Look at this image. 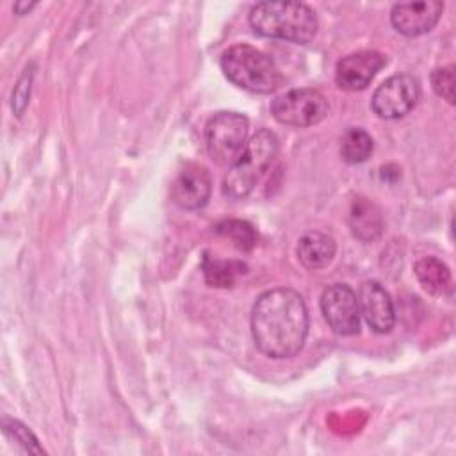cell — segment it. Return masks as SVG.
Returning <instances> with one entry per match:
<instances>
[{"mask_svg": "<svg viewBox=\"0 0 456 456\" xmlns=\"http://www.w3.org/2000/svg\"><path fill=\"white\" fill-rule=\"evenodd\" d=\"M308 333V310L294 289L278 287L260 294L251 310L256 349L274 360L297 354Z\"/></svg>", "mask_w": 456, "mask_h": 456, "instance_id": "1", "label": "cell"}, {"mask_svg": "<svg viewBox=\"0 0 456 456\" xmlns=\"http://www.w3.org/2000/svg\"><path fill=\"white\" fill-rule=\"evenodd\" d=\"M251 28L273 39L305 45L317 34L315 11L303 2H260L249 11Z\"/></svg>", "mask_w": 456, "mask_h": 456, "instance_id": "2", "label": "cell"}, {"mask_svg": "<svg viewBox=\"0 0 456 456\" xmlns=\"http://www.w3.org/2000/svg\"><path fill=\"white\" fill-rule=\"evenodd\" d=\"M224 77L240 89L269 94L281 82L280 69L269 55L249 45H233L221 55Z\"/></svg>", "mask_w": 456, "mask_h": 456, "instance_id": "3", "label": "cell"}, {"mask_svg": "<svg viewBox=\"0 0 456 456\" xmlns=\"http://www.w3.org/2000/svg\"><path fill=\"white\" fill-rule=\"evenodd\" d=\"M276 153L278 139L271 130L262 128L253 134L242 155L233 166L228 167V173L223 180V194L232 200L246 198L267 171Z\"/></svg>", "mask_w": 456, "mask_h": 456, "instance_id": "4", "label": "cell"}, {"mask_svg": "<svg viewBox=\"0 0 456 456\" xmlns=\"http://www.w3.org/2000/svg\"><path fill=\"white\" fill-rule=\"evenodd\" d=\"M249 121L239 112H217L205 126V144L210 159L223 167L237 162L248 144Z\"/></svg>", "mask_w": 456, "mask_h": 456, "instance_id": "5", "label": "cell"}, {"mask_svg": "<svg viewBox=\"0 0 456 456\" xmlns=\"http://www.w3.org/2000/svg\"><path fill=\"white\" fill-rule=\"evenodd\" d=\"M328 100L317 89H292L276 96L271 103L273 118L289 126H312L328 114Z\"/></svg>", "mask_w": 456, "mask_h": 456, "instance_id": "6", "label": "cell"}, {"mask_svg": "<svg viewBox=\"0 0 456 456\" xmlns=\"http://www.w3.org/2000/svg\"><path fill=\"white\" fill-rule=\"evenodd\" d=\"M420 87L417 78L401 73L381 82L370 100L374 114L381 119H397L406 116L417 103Z\"/></svg>", "mask_w": 456, "mask_h": 456, "instance_id": "7", "label": "cell"}, {"mask_svg": "<svg viewBox=\"0 0 456 456\" xmlns=\"http://www.w3.org/2000/svg\"><path fill=\"white\" fill-rule=\"evenodd\" d=\"M324 321L337 335L349 337L360 331V308L354 290L346 283H333L321 296Z\"/></svg>", "mask_w": 456, "mask_h": 456, "instance_id": "8", "label": "cell"}, {"mask_svg": "<svg viewBox=\"0 0 456 456\" xmlns=\"http://www.w3.org/2000/svg\"><path fill=\"white\" fill-rule=\"evenodd\" d=\"M385 64L387 57L376 50L349 53L337 62L335 82L344 91H362L372 82Z\"/></svg>", "mask_w": 456, "mask_h": 456, "instance_id": "9", "label": "cell"}, {"mask_svg": "<svg viewBox=\"0 0 456 456\" xmlns=\"http://www.w3.org/2000/svg\"><path fill=\"white\" fill-rule=\"evenodd\" d=\"M444 11V4L436 0L424 2H401L394 4L390 11L392 27L408 37L422 36L438 23Z\"/></svg>", "mask_w": 456, "mask_h": 456, "instance_id": "10", "label": "cell"}, {"mask_svg": "<svg viewBox=\"0 0 456 456\" xmlns=\"http://www.w3.org/2000/svg\"><path fill=\"white\" fill-rule=\"evenodd\" d=\"M212 192V178L207 167L189 162L185 164L173 185H171V198L173 201L185 210H196L201 208Z\"/></svg>", "mask_w": 456, "mask_h": 456, "instance_id": "11", "label": "cell"}, {"mask_svg": "<svg viewBox=\"0 0 456 456\" xmlns=\"http://www.w3.org/2000/svg\"><path fill=\"white\" fill-rule=\"evenodd\" d=\"M360 315L376 333H388L395 324V310L388 292L378 281H365L358 292Z\"/></svg>", "mask_w": 456, "mask_h": 456, "instance_id": "12", "label": "cell"}, {"mask_svg": "<svg viewBox=\"0 0 456 456\" xmlns=\"http://www.w3.org/2000/svg\"><path fill=\"white\" fill-rule=\"evenodd\" d=\"M347 223L351 233L362 242L376 240L383 232V216L376 203L363 196H356L351 201Z\"/></svg>", "mask_w": 456, "mask_h": 456, "instance_id": "13", "label": "cell"}, {"mask_svg": "<svg viewBox=\"0 0 456 456\" xmlns=\"http://www.w3.org/2000/svg\"><path fill=\"white\" fill-rule=\"evenodd\" d=\"M297 258L299 262L312 271L326 267L337 251L333 237L322 232H308L297 240Z\"/></svg>", "mask_w": 456, "mask_h": 456, "instance_id": "14", "label": "cell"}, {"mask_svg": "<svg viewBox=\"0 0 456 456\" xmlns=\"http://www.w3.org/2000/svg\"><path fill=\"white\" fill-rule=\"evenodd\" d=\"M413 273L422 289L433 296H442L451 287V271L436 256H422L415 262Z\"/></svg>", "mask_w": 456, "mask_h": 456, "instance_id": "15", "label": "cell"}, {"mask_svg": "<svg viewBox=\"0 0 456 456\" xmlns=\"http://www.w3.org/2000/svg\"><path fill=\"white\" fill-rule=\"evenodd\" d=\"M246 269L248 267L237 260H219L212 256L203 258V274L210 287H232L237 278L246 273Z\"/></svg>", "mask_w": 456, "mask_h": 456, "instance_id": "16", "label": "cell"}, {"mask_svg": "<svg viewBox=\"0 0 456 456\" xmlns=\"http://www.w3.org/2000/svg\"><path fill=\"white\" fill-rule=\"evenodd\" d=\"M374 150L372 137L363 128H347L340 139V155L349 164L365 162Z\"/></svg>", "mask_w": 456, "mask_h": 456, "instance_id": "17", "label": "cell"}, {"mask_svg": "<svg viewBox=\"0 0 456 456\" xmlns=\"http://www.w3.org/2000/svg\"><path fill=\"white\" fill-rule=\"evenodd\" d=\"M216 232L233 242L235 248L242 251H249L256 244L255 228L240 219H224L216 224Z\"/></svg>", "mask_w": 456, "mask_h": 456, "instance_id": "18", "label": "cell"}, {"mask_svg": "<svg viewBox=\"0 0 456 456\" xmlns=\"http://www.w3.org/2000/svg\"><path fill=\"white\" fill-rule=\"evenodd\" d=\"M2 431H4V435H5L7 438L18 442L25 451H28V452H37V454L43 452V449L39 447L37 438L34 436V433H32L25 424H21L20 420L4 417V419H2Z\"/></svg>", "mask_w": 456, "mask_h": 456, "instance_id": "19", "label": "cell"}, {"mask_svg": "<svg viewBox=\"0 0 456 456\" xmlns=\"http://www.w3.org/2000/svg\"><path fill=\"white\" fill-rule=\"evenodd\" d=\"M32 78H34V66H27L21 73V77L18 78L14 89H12V96H11V109L16 116H21L28 105V98H30V89H32Z\"/></svg>", "mask_w": 456, "mask_h": 456, "instance_id": "20", "label": "cell"}, {"mask_svg": "<svg viewBox=\"0 0 456 456\" xmlns=\"http://www.w3.org/2000/svg\"><path fill=\"white\" fill-rule=\"evenodd\" d=\"M433 91L449 103H454V66H442L431 73Z\"/></svg>", "mask_w": 456, "mask_h": 456, "instance_id": "21", "label": "cell"}, {"mask_svg": "<svg viewBox=\"0 0 456 456\" xmlns=\"http://www.w3.org/2000/svg\"><path fill=\"white\" fill-rule=\"evenodd\" d=\"M36 7V2H16L14 5H12V9H14V12L18 14V16H23V14H28L32 9Z\"/></svg>", "mask_w": 456, "mask_h": 456, "instance_id": "22", "label": "cell"}]
</instances>
